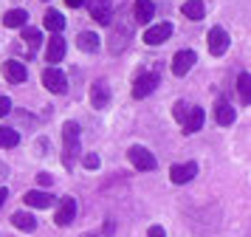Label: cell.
Segmentation results:
<instances>
[{"label":"cell","mask_w":251,"mask_h":237,"mask_svg":"<svg viewBox=\"0 0 251 237\" xmlns=\"http://www.w3.org/2000/svg\"><path fill=\"white\" fill-rule=\"evenodd\" d=\"M228 45H231V37L223 26H215L212 31H209V51L215 56H223L228 51Z\"/></svg>","instance_id":"8992f818"},{"label":"cell","mask_w":251,"mask_h":237,"mask_svg":"<svg viewBox=\"0 0 251 237\" xmlns=\"http://www.w3.org/2000/svg\"><path fill=\"white\" fill-rule=\"evenodd\" d=\"M237 93H240V99L246 102V105H251V77H249V71H243L237 77Z\"/></svg>","instance_id":"603a6c76"},{"label":"cell","mask_w":251,"mask_h":237,"mask_svg":"<svg viewBox=\"0 0 251 237\" xmlns=\"http://www.w3.org/2000/svg\"><path fill=\"white\" fill-rule=\"evenodd\" d=\"M3 77L9 79L12 85H20V82H25L28 71H25L23 62H17V59H6V62H3Z\"/></svg>","instance_id":"4fadbf2b"},{"label":"cell","mask_w":251,"mask_h":237,"mask_svg":"<svg viewBox=\"0 0 251 237\" xmlns=\"http://www.w3.org/2000/svg\"><path fill=\"white\" fill-rule=\"evenodd\" d=\"M76 45H79L82 51L93 54V51H99V37H96L93 31H82L79 37H76Z\"/></svg>","instance_id":"44dd1931"},{"label":"cell","mask_w":251,"mask_h":237,"mask_svg":"<svg viewBox=\"0 0 251 237\" xmlns=\"http://www.w3.org/2000/svg\"><path fill=\"white\" fill-rule=\"evenodd\" d=\"M186 113H189V105H186V102H175V107H172V116H175V122H181V124H183Z\"/></svg>","instance_id":"4316f807"},{"label":"cell","mask_w":251,"mask_h":237,"mask_svg":"<svg viewBox=\"0 0 251 237\" xmlns=\"http://www.w3.org/2000/svg\"><path fill=\"white\" fill-rule=\"evenodd\" d=\"M74 217H76V201H74V198H62V201H59L57 220H54V223L65 229V226H71V223H74Z\"/></svg>","instance_id":"7c38bea8"},{"label":"cell","mask_w":251,"mask_h":237,"mask_svg":"<svg viewBox=\"0 0 251 237\" xmlns=\"http://www.w3.org/2000/svg\"><path fill=\"white\" fill-rule=\"evenodd\" d=\"M127 158H130V164L136 169H141V172H150V169H155V156L150 153L147 147H141V144H133L130 150H127Z\"/></svg>","instance_id":"3957f363"},{"label":"cell","mask_w":251,"mask_h":237,"mask_svg":"<svg viewBox=\"0 0 251 237\" xmlns=\"http://www.w3.org/2000/svg\"><path fill=\"white\" fill-rule=\"evenodd\" d=\"M155 88H158V74H141V77H136V82H133V99H144V96H150Z\"/></svg>","instance_id":"ba28073f"},{"label":"cell","mask_w":251,"mask_h":237,"mask_svg":"<svg viewBox=\"0 0 251 237\" xmlns=\"http://www.w3.org/2000/svg\"><path fill=\"white\" fill-rule=\"evenodd\" d=\"M195 175H198V164H195V161H186V164H172V169H170V181H172V184H189Z\"/></svg>","instance_id":"9c48e42d"},{"label":"cell","mask_w":251,"mask_h":237,"mask_svg":"<svg viewBox=\"0 0 251 237\" xmlns=\"http://www.w3.org/2000/svg\"><path fill=\"white\" fill-rule=\"evenodd\" d=\"M20 144V133L17 130H12V127H0V147H17Z\"/></svg>","instance_id":"d4e9b609"},{"label":"cell","mask_w":251,"mask_h":237,"mask_svg":"<svg viewBox=\"0 0 251 237\" xmlns=\"http://www.w3.org/2000/svg\"><path fill=\"white\" fill-rule=\"evenodd\" d=\"M133 11H136L138 23H150L152 14H155V6H152V0H136V3H133Z\"/></svg>","instance_id":"ac0fdd59"},{"label":"cell","mask_w":251,"mask_h":237,"mask_svg":"<svg viewBox=\"0 0 251 237\" xmlns=\"http://www.w3.org/2000/svg\"><path fill=\"white\" fill-rule=\"evenodd\" d=\"M82 237H107L104 232H91V235H82Z\"/></svg>","instance_id":"836d02e7"},{"label":"cell","mask_w":251,"mask_h":237,"mask_svg":"<svg viewBox=\"0 0 251 237\" xmlns=\"http://www.w3.org/2000/svg\"><path fill=\"white\" fill-rule=\"evenodd\" d=\"M127 43H133V26L130 20H110V54H122Z\"/></svg>","instance_id":"7a4b0ae2"},{"label":"cell","mask_w":251,"mask_h":237,"mask_svg":"<svg viewBox=\"0 0 251 237\" xmlns=\"http://www.w3.org/2000/svg\"><path fill=\"white\" fill-rule=\"evenodd\" d=\"M65 3H68L71 9H79V6H82V3H85V0H65Z\"/></svg>","instance_id":"1f68e13d"},{"label":"cell","mask_w":251,"mask_h":237,"mask_svg":"<svg viewBox=\"0 0 251 237\" xmlns=\"http://www.w3.org/2000/svg\"><path fill=\"white\" fill-rule=\"evenodd\" d=\"M195 62H198V54H195V51H189V48H186V51H178V54L172 56V74H175V77H186V74L192 71Z\"/></svg>","instance_id":"52a82bcc"},{"label":"cell","mask_w":251,"mask_h":237,"mask_svg":"<svg viewBox=\"0 0 251 237\" xmlns=\"http://www.w3.org/2000/svg\"><path fill=\"white\" fill-rule=\"evenodd\" d=\"M37 184H40V186H51V184H54V178H51L48 172H40V175H37Z\"/></svg>","instance_id":"f546056e"},{"label":"cell","mask_w":251,"mask_h":237,"mask_svg":"<svg viewBox=\"0 0 251 237\" xmlns=\"http://www.w3.org/2000/svg\"><path fill=\"white\" fill-rule=\"evenodd\" d=\"M6 198H9V189H0V209H3V203H6Z\"/></svg>","instance_id":"d6a6232c"},{"label":"cell","mask_w":251,"mask_h":237,"mask_svg":"<svg viewBox=\"0 0 251 237\" xmlns=\"http://www.w3.org/2000/svg\"><path fill=\"white\" fill-rule=\"evenodd\" d=\"M25 206H31V209H48L51 203L57 201L51 192H43V189H31V192H25Z\"/></svg>","instance_id":"5bb4252c"},{"label":"cell","mask_w":251,"mask_h":237,"mask_svg":"<svg viewBox=\"0 0 251 237\" xmlns=\"http://www.w3.org/2000/svg\"><path fill=\"white\" fill-rule=\"evenodd\" d=\"M88 11L99 26H110L113 20V0H88Z\"/></svg>","instance_id":"277c9868"},{"label":"cell","mask_w":251,"mask_h":237,"mask_svg":"<svg viewBox=\"0 0 251 237\" xmlns=\"http://www.w3.org/2000/svg\"><path fill=\"white\" fill-rule=\"evenodd\" d=\"M43 85H46L51 93H65L68 79H65V74H62L57 65H48L46 71H43Z\"/></svg>","instance_id":"5b68a950"},{"label":"cell","mask_w":251,"mask_h":237,"mask_svg":"<svg viewBox=\"0 0 251 237\" xmlns=\"http://www.w3.org/2000/svg\"><path fill=\"white\" fill-rule=\"evenodd\" d=\"M85 167L88 169H99V158L93 156V153H88V156H85Z\"/></svg>","instance_id":"f1b7e54d"},{"label":"cell","mask_w":251,"mask_h":237,"mask_svg":"<svg viewBox=\"0 0 251 237\" xmlns=\"http://www.w3.org/2000/svg\"><path fill=\"white\" fill-rule=\"evenodd\" d=\"M43 23H46L48 31H54V34H59L62 28H65V17H62L59 11H54V9H51V11L46 14V20H43Z\"/></svg>","instance_id":"cb8c5ba5"},{"label":"cell","mask_w":251,"mask_h":237,"mask_svg":"<svg viewBox=\"0 0 251 237\" xmlns=\"http://www.w3.org/2000/svg\"><path fill=\"white\" fill-rule=\"evenodd\" d=\"M12 223H14V229H20V232H28V235H31V232L37 229V220H34V217H31L28 212H14V214H12Z\"/></svg>","instance_id":"d6986e66"},{"label":"cell","mask_w":251,"mask_h":237,"mask_svg":"<svg viewBox=\"0 0 251 237\" xmlns=\"http://www.w3.org/2000/svg\"><path fill=\"white\" fill-rule=\"evenodd\" d=\"M9 110H12V99L9 96H0V116H9Z\"/></svg>","instance_id":"83f0119b"},{"label":"cell","mask_w":251,"mask_h":237,"mask_svg":"<svg viewBox=\"0 0 251 237\" xmlns=\"http://www.w3.org/2000/svg\"><path fill=\"white\" fill-rule=\"evenodd\" d=\"M170 37H172L170 23H155V26H150L147 31H144V43L147 45H161L164 40H170Z\"/></svg>","instance_id":"30bf717a"},{"label":"cell","mask_w":251,"mask_h":237,"mask_svg":"<svg viewBox=\"0 0 251 237\" xmlns=\"http://www.w3.org/2000/svg\"><path fill=\"white\" fill-rule=\"evenodd\" d=\"M25 20H28V11L25 9H12V11H6L3 26H6V28H23Z\"/></svg>","instance_id":"e0dca14e"},{"label":"cell","mask_w":251,"mask_h":237,"mask_svg":"<svg viewBox=\"0 0 251 237\" xmlns=\"http://www.w3.org/2000/svg\"><path fill=\"white\" fill-rule=\"evenodd\" d=\"M215 119H217V124H231L234 122V107H231L228 102H217Z\"/></svg>","instance_id":"7402d4cb"},{"label":"cell","mask_w":251,"mask_h":237,"mask_svg":"<svg viewBox=\"0 0 251 237\" xmlns=\"http://www.w3.org/2000/svg\"><path fill=\"white\" fill-rule=\"evenodd\" d=\"M147 237H167V235H164V229H161V226H150Z\"/></svg>","instance_id":"4dcf8cb0"},{"label":"cell","mask_w":251,"mask_h":237,"mask_svg":"<svg viewBox=\"0 0 251 237\" xmlns=\"http://www.w3.org/2000/svg\"><path fill=\"white\" fill-rule=\"evenodd\" d=\"M79 124L76 122H65L62 124V167L65 169H74L76 158H79V150H82V141H79Z\"/></svg>","instance_id":"6da1fadb"},{"label":"cell","mask_w":251,"mask_h":237,"mask_svg":"<svg viewBox=\"0 0 251 237\" xmlns=\"http://www.w3.org/2000/svg\"><path fill=\"white\" fill-rule=\"evenodd\" d=\"M203 110L201 107H189V113H186V119H183V135H192V133H198L201 127H203Z\"/></svg>","instance_id":"9a60e30c"},{"label":"cell","mask_w":251,"mask_h":237,"mask_svg":"<svg viewBox=\"0 0 251 237\" xmlns=\"http://www.w3.org/2000/svg\"><path fill=\"white\" fill-rule=\"evenodd\" d=\"M65 59V40L59 37V34H54L51 40H48L46 45V62L48 65H57V62H62Z\"/></svg>","instance_id":"8fae6325"},{"label":"cell","mask_w":251,"mask_h":237,"mask_svg":"<svg viewBox=\"0 0 251 237\" xmlns=\"http://www.w3.org/2000/svg\"><path fill=\"white\" fill-rule=\"evenodd\" d=\"M91 105L96 110H104V107L110 105V88H107L104 82H96L91 88Z\"/></svg>","instance_id":"2e32d148"},{"label":"cell","mask_w":251,"mask_h":237,"mask_svg":"<svg viewBox=\"0 0 251 237\" xmlns=\"http://www.w3.org/2000/svg\"><path fill=\"white\" fill-rule=\"evenodd\" d=\"M23 40L28 43L31 54H34V51H37V45H40V40H43V34L37 31V28H25V31H23Z\"/></svg>","instance_id":"484cf974"},{"label":"cell","mask_w":251,"mask_h":237,"mask_svg":"<svg viewBox=\"0 0 251 237\" xmlns=\"http://www.w3.org/2000/svg\"><path fill=\"white\" fill-rule=\"evenodd\" d=\"M183 11V17H189V20H203V14H206V6L201 3V0H186L181 6Z\"/></svg>","instance_id":"ffe728a7"}]
</instances>
